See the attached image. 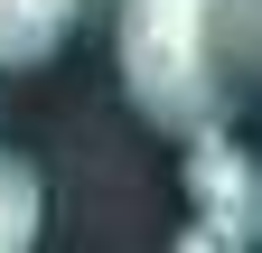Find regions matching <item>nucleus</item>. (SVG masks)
Wrapping results in <instances>:
<instances>
[{
    "label": "nucleus",
    "instance_id": "obj_4",
    "mask_svg": "<svg viewBox=\"0 0 262 253\" xmlns=\"http://www.w3.org/2000/svg\"><path fill=\"white\" fill-rule=\"evenodd\" d=\"M38 235H47V178L19 150H0V253H38Z\"/></svg>",
    "mask_w": 262,
    "mask_h": 253
},
{
    "label": "nucleus",
    "instance_id": "obj_5",
    "mask_svg": "<svg viewBox=\"0 0 262 253\" xmlns=\"http://www.w3.org/2000/svg\"><path fill=\"white\" fill-rule=\"evenodd\" d=\"M169 253H244V244H225V235H206V225H187V235H178Z\"/></svg>",
    "mask_w": 262,
    "mask_h": 253
},
{
    "label": "nucleus",
    "instance_id": "obj_1",
    "mask_svg": "<svg viewBox=\"0 0 262 253\" xmlns=\"http://www.w3.org/2000/svg\"><path fill=\"white\" fill-rule=\"evenodd\" d=\"M253 56V0H113V75L150 132H234Z\"/></svg>",
    "mask_w": 262,
    "mask_h": 253
},
{
    "label": "nucleus",
    "instance_id": "obj_2",
    "mask_svg": "<svg viewBox=\"0 0 262 253\" xmlns=\"http://www.w3.org/2000/svg\"><path fill=\"white\" fill-rule=\"evenodd\" d=\"M187 206H196L206 235L253 253V235H262V169H253V150L234 132H196L187 141Z\"/></svg>",
    "mask_w": 262,
    "mask_h": 253
},
{
    "label": "nucleus",
    "instance_id": "obj_3",
    "mask_svg": "<svg viewBox=\"0 0 262 253\" xmlns=\"http://www.w3.org/2000/svg\"><path fill=\"white\" fill-rule=\"evenodd\" d=\"M84 0H0V66H38V56L66 47Z\"/></svg>",
    "mask_w": 262,
    "mask_h": 253
}]
</instances>
